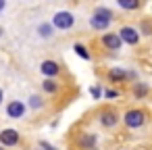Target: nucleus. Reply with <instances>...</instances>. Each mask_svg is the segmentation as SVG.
Instances as JSON below:
<instances>
[{
    "label": "nucleus",
    "instance_id": "obj_1",
    "mask_svg": "<svg viewBox=\"0 0 152 150\" xmlns=\"http://www.w3.org/2000/svg\"><path fill=\"white\" fill-rule=\"evenodd\" d=\"M108 23H110V11H106V9H98L96 15L92 17V27H94V29H106Z\"/></svg>",
    "mask_w": 152,
    "mask_h": 150
},
{
    "label": "nucleus",
    "instance_id": "obj_2",
    "mask_svg": "<svg viewBox=\"0 0 152 150\" xmlns=\"http://www.w3.org/2000/svg\"><path fill=\"white\" fill-rule=\"evenodd\" d=\"M73 25V15L71 13H56L54 15V27L58 29H69Z\"/></svg>",
    "mask_w": 152,
    "mask_h": 150
},
{
    "label": "nucleus",
    "instance_id": "obj_3",
    "mask_svg": "<svg viewBox=\"0 0 152 150\" xmlns=\"http://www.w3.org/2000/svg\"><path fill=\"white\" fill-rule=\"evenodd\" d=\"M102 42H104V46H106L108 50H119L121 44H123V40H121L119 34H106V36L102 38Z\"/></svg>",
    "mask_w": 152,
    "mask_h": 150
},
{
    "label": "nucleus",
    "instance_id": "obj_4",
    "mask_svg": "<svg viewBox=\"0 0 152 150\" xmlns=\"http://www.w3.org/2000/svg\"><path fill=\"white\" fill-rule=\"evenodd\" d=\"M125 123H127L129 127H140V125L144 123V113H142V110H129V113L125 115Z\"/></svg>",
    "mask_w": 152,
    "mask_h": 150
},
{
    "label": "nucleus",
    "instance_id": "obj_5",
    "mask_svg": "<svg viewBox=\"0 0 152 150\" xmlns=\"http://www.w3.org/2000/svg\"><path fill=\"white\" fill-rule=\"evenodd\" d=\"M0 142H2L4 146H15L19 142V133L15 129H4L2 133H0Z\"/></svg>",
    "mask_w": 152,
    "mask_h": 150
},
{
    "label": "nucleus",
    "instance_id": "obj_6",
    "mask_svg": "<svg viewBox=\"0 0 152 150\" xmlns=\"http://www.w3.org/2000/svg\"><path fill=\"white\" fill-rule=\"evenodd\" d=\"M119 36H121V40L127 42V44H137V40H140V36H137V31H135L133 27H123V29L119 31Z\"/></svg>",
    "mask_w": 152,
    "mask_h": 150
},
{
    "label": "nucleus",
    "instance_id": "obj_7",
    "mask_svg": "<svg viewBox=\"0 0 152 150\" xmlns=\"http://www.w3.org/2000/svg\"><path fill=\"white\" fill-rule=\"evenodd\" d=\"M7 113H9V117H13V119H17V117H23V113H25V106H23L21 102H17V100H13V102L9 104V108H7Z\"/></svg>",
    "mask_w": 152,
    "mask_h": 150
},
{
    "label": "nucleus",
    "instance_id": "obj_8",
    "mask_svg": "<svg viewBox=\"0 0 152 150\" xmlns=\"http://www.w3.org/2000/svg\"><path fill=\"white\" fill-rule=\"evenodd\" d=\"M100 123H102L104 127H115V125H117V115H115V113H110V110H106V113H102Z\"/></svg>",
    "mask_w": 152,
    "mask_h": 150
},
{
    "label": "nucleus",
    "instance_id": "obj_9",
    "mask_svg": "<svg viewBox=\"0 0 152 150\" xmlns=\"http://www.w3.org/2000/svg\"><path fill=\"white\" fill-rule=\"evenodd\" d=\"M42 73L48 75V77H52V75L58 73V65L52 63V61H46V63H42Z\"/></svg>",
    "mask_w": 152,
    "mask_h": 150
},
{
    "label": "nucleus",
    "instance_id": "obj_10",
    "mask_svg": "<svg viewBox=\"0 0 152 150\" xmlns=\"http://www.w3.org/2000/svg\"><path fill=\"white\" fill-rule=\"evenodd\" d=\"M79 144H81V148H94V144H96V138L92 135V133H83L81 138H79Z\"/></svg>",
    "mask_w": 152,
    "mask_h": 150
},
{
    "label": "nucleus",
    "instance_id": "obj_11",
    "mask_svg": "<svg viewBox=\"0 0 152 150\" xmlns=\"http://www.w3.org/2000/svg\"><path fill=\"white\" fill-rule=\"evenodd\" d=\"M108 77H110V81H121V79H125V77H129L125 71H121V69H113L110 73H108Z\"/></svg>",
    "mask_w": 152,
    "mask_h": 150
},
{
    "label": "nucleus",
    "instance_id": "obj_12",
    "mask_svg": "<svg viewBox=\"0 0 152 150\" xmlns=\"http://www.w3.org/2000/svg\"><path fill=\"white\" fill-rule=\"evenodd\" d=\"M40 34H42L44 38H50V36H52V25H48V23L40 25Z\"/></svg>",
    "mask_w": 152,
    "mask_h": 150
},
{
    "label": "nucleus",
    "instance_id": "obj_13",
    "mask_svg": "<svg viewBox=\"0 0 152 150\" xmlns=\"http://www.w3.org/2000/svg\"><path fill=\"white\" fill-rule=\"evenodd\" d=\"M119 7H123V9H137V2H133V0H119Z\"/></svg>",
    "mask_w": 152,
    "mask_h": 150
},
{
    "label": "nucleus",
    "instance_id": "obj_14",
    "mask_svg": "<svg viewBox=\"0 0 152 150\" xmlns=\"http://www.w3.org/2000/svg\"><path fill=\"white\" fill-rule=\"evenodd\" d=\"M75 52L81 56V59H90V54H88V50L81 46V44H75Z\"/></svg>",
    "mask_w": 152,
    "mask_h": 150
},
{
    "label": "nucleus",
    "instance_id": "obj_15",
    "mask_svg": "<svg viewBox=\"0 0 152 150\" xmlns=\"http://www.w3.org/2000/svg\"><path fill=\"white\" fill-rule=\"evenodd\" d=\"M146 92H148V86H144V83H137V86H135V96H140V98H142Z\"/></svg>",
    "mask_w": 152,
    "mask_h": 150
},
{
    "label": "nucleus",
    "instance_id": "obj_16",
    "mask_svg": "<svg viewBox=\"0 0 152 150\" xmlns=\"http://www.w3.org/2000/svg\"><path fill=\"white\" fill-rule=\"evenodd\" d=\"M44 90H46V92H56V83L48 79V81H44Z\"/></svg>",
    "mask_w": 152,
    "mask_h": 150
},
{
    "label": "nucleus",
    "instance_id": "obj_17",
    "mask_svg": "<svg viewBox=\"0 0 152 150\" xmlns=\"http://www.w3.org/2000/svg\"><path fill=\"white\" fill-rule=\"evenodd\" d=\"M117 96H119L117 90H108V92H106V98H117Z\"/></svg>",
    "mask_w": 152,
    "mask_h": 150
},
{
    "label": "nucleus",
    "instance_id": "obj_18",
    "mask_svg": "<svg viewBox=\"0 0 152 150\" xmlns=\"http://www.w3.org/2000/svg\"><path fill=\"white\" fill-rule=\"evenodd\" d=\"M40 146H42L44 150H56V148H54V146H50L48 142H40Z\"/></svg>",
    "mask_w": 152,
    "mask_h": 150
},
{
    "label": "nucleus",
    "instance_id": "obj_19",
    "mask_svg": "<svg viewBox=\"0 0 152 150\" xmlns=\"http://www.w3.org/2000/svg\"><path fill=\"white\" fill-rule=\"evenodd\" d=\"M92 96L98 98V96H100V88H92Z\"/></svg>",
    "mask_w": 152,
    "mask_h": 150
},
{
    "label": "nucleus",
    "instance_id": "obj_20",
    "mask_svg": "<svg viewBox=\"0 0 152 150\" xmlns=\"http://www.w3.org/2000/svg\"><path fill=\"white\" fill-rule=\"evenodd\" d=\"M31 104H34V106H40L42 102H40V98H38V96H34V98H31Z\"/></svg>",
    "mask_w": 152,
    "mask_h": 150
},
{
    "label": "nucleus",
    "instance_id": "obj_21",
    "mask_svg": "<svg viewBox=\"0 0 152 150\" xmlns=\"http://www.w3.org/2000/svg\"><path fill=\"white\" fill-rule=\"evenodd\" d=\"M4 9V2H2V0H0V11H2Z\"/></svg>",
    "mask_w": 152,
    "mask_h": 150
},
{
    "label": "nucleus",
    "instance_id": "obj_22",
    "mask_svg": "<svg viewBox=\"0 0 152 150\" xmlns=\"http://www.w3.org/2000/svg\"><path fill=\"white\" fill-rule=\"evenodd\" d=\"M0 102H2V90H0Z\"/></svg>",
    "mask_w": 152,
    "mask_h": 150
},
{
    "label": "nucleus",
    "instance_id": "obj_23",
    "mask_svg": "<svg viewBox=\"0 0 152 150\" xmlns=\"http://www.w3.org/2000/svg\"><path fill=\"white\" fill-rule=\"evenodd\" d=\"M0 34H2V31H0Z\"/></svg>",
    "mask_w": 152,
    "mask_h": 150
}]
</instances>
